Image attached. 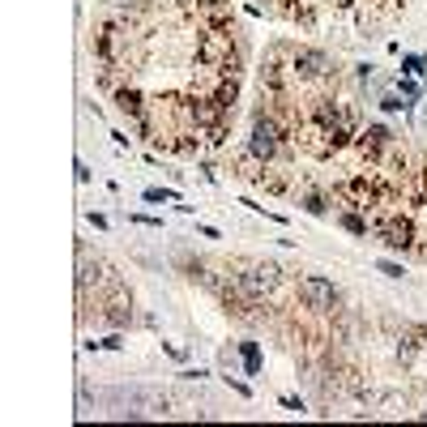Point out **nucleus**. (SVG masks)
I'll list each match as a JSON object with an SVG mask.
<instances>
[{
  "instance_id": "19",
  "label": "nucleus",
  "mask_w": 427,
  "mask_h": 427,
  "mask_svg": "<svg viewBox=\"0 0 427 427\" xmlns=\"http://www.w3.org/2000/svg\"><path fill=\"white\" fill-rule=\"evenodd\" d=\"M398 90H402V98H406V103H414V98H419V81H414V77H402V81H398Z\"/></svg>"
},
{
  "instance_id": "17",
  "label": "nucleus",
  "mask_w": 427,
  "mask_h": 427,
  "mask_svg": "<svg viewBox=\"0 0 427 427\" xmlns=\"http://www.w3.org/2000/svg\"><path fill=\"white\" fill-rule=\"evenodd\" d=\"M402 69H406V77H423V73H427V60H423V56H406Z\"/></svg>"
},
{
  "instance_id": "23",
  "label": "nucleus",
  "mask_w": 427,
  "mask_h": 427,
  "mask_svg": "<svg viewBox=\"0 0 427 427\" xmlns=\"http://www.w3.org/2000/svg\"><path fill=\"white\" fill-rule=\"evenodd\" d=\"M112 5H124V0H112Z\"/></svg>"
},
{
  "instance_id": "13",
  "label": "nucleus",
  "mask_w": 427,
  "mask_h": 427,
  "mask_svg": "<svg viewBox=\"0 0 427 427\" xmlns=\"http://www.w3.org/2000/svg\"><path fill=\"white\" fill-rule=\"evenodd\" d=\"M261 86L270 90V94H282V65L278 60H265L261 65Z\"/></svg>"
},
{
  "instance_id": "2",
  "label": "nucleus",
  "mask_w": 427,
  "mask_h": 427,
  "mask_svg": "<svg viewBox=\"0 0 427 427\" xmlns=\"http://www.w3.org/2000/svg\"><path fill=\"white\" fill-rule=\"evenodd\" d=\"M282 150V129L274 116H256L252 120V133H248V154L256 158V163H270V158H278Z\"/></svg>"
},
{
  "instance_id": "24",
  "label": "nucleus",
  "mask_w": 427,
  "mask_h": 427,
  "mask_svg": "<svg viewBox=\"0 0 427 427\" xmlns=\"http://www.w3.org/2000/svg\"><path fill=\"white\" fill-rule=\"evenodd\" d=\"M423 256H427V248H423Z\"/></svg>"
},
{
  "instance_id": "8",
  "label": "nucleus",
  "mask_w": 427,
  "mask_h": 427,
  "mask_svg": "<svg viewBox=\"0 0 427 427\" xmlns=\"http://www.w3.org/2000/svg\"><path fill=\"white\" fill-rule=\"evenodd\" d=\"M188 116H192L197 129H214V124H223V120H227V112H223V107L214 103V98H192V103H188Z\"/></svg>"
},
{
  "instance_id": "18",
  "label": "nucleus",
  "mask_w": 427,
  "mask_h": 427,
  "mask_svg": "<svg viewBox=\"0 0 427 427\" xmlns=\"http://www.w3.org/2000/svg\"><path fill=\"white\" fill-rule=\"evenodd\" d=\"M145 201H180V192H171V188H145Z\"/></svg>"
},
{
  "instance_id": "10",
  "label": "nucleus",
  "mask_w": 427,
  "mask_h": 427,
  "mask_svg": "<svg viewBox=\"0 0 427 427\" xmlns=\"http://www.w3.org/2000/svg\"><path fill=\"white\" fill-rule=\"evenodd\" d=\"M116 107L129 116V120H137V124H145V103H141V94L137 90H116Z\"/></svg>"
},
{
  "instance_id": "5",
  "label": "nucleus",
  "mask_w": 427,
  "mask_h": 427,
  "mask_svg": "<svg viewBox=\"0 0 427 427\" xmlns=\"http://www.w3.org/2000/svg\"><path fill=\"white\" fill-rule=\"evenodd\" d=\"M299 299L312 308V312H329V308H338V287L329 282V278H303L299 282Z\"/></svg>"
},
{
  "instance_id": "1",
  "label": "nucleus",
  "mask_w": 427,
  "mask_h": 427,
  "mask_svg": "<svg viewBox=\"0 0 427 427\" xmlns=\"http://www.w3.org/2000/svg\"><path fill=\"white\" fill-rule=\"evenodd\" d=\"M197 60H201V65H209V69L235 73V65H239V51H235L231 30H205V39L197 43Z\"/></svg>"
},
{
  "instance_id": "25",
  "label": "nucleus",
  "mask_w": 427,
  "mask_h": 427,
  "mask_svg": "<svg viewBox=\"0 0 427 427\" xmlns=\"http://www.w3.org/2000/svg\"><path fill=\"white\" fill-rule=\"evenodd\" d=\"M423 346H427V342H423Z\"/></svg>"
},
{
  "instance_id": "6",
  "label": "nucleus",
  "mask_w": 427,
  "mask_h": 427,
  "mask_svg": "<svg viewBox=\"0 0 427 427\" xmlns=\"http://www.w3.org/2000/svg\"><path fill=\"white\" fill-rule=\"evenodd\" d=\"M239 287H244V295L265 299V295L278 287V270H274V265H248V270L239 274Z\"/></svg>"
},
{
  "instance_id": "20",
  "label": "nucleus",
  "mask_w": 427,
  "mask_h": 427,
  "mask_svg": "<svg viewBox=\"0 0 427 427\" xmlns=\"http://www.w3.org/2000/svg\"><path fill=\"white\" fill-rule=\"evenodd\" d=\"M376 270H381L385 278H402V265H398V261H376Z\"/></svg>"
},
{
  "instance_id": "7",
  "label": "nucleus",
  "mask_w": 427,
  "mask_h": 427,
  "mask_svg": "<svg viewBox=\"0 0 427 427\" xmlns=\"http://www.w3.org/2000/svg\"><path fill=\"white\" fill-rule=\"evenodd\" d=\"M312 120L320 124V129H350L355 120H350V112L342 103H334V98H320L316 107H312Z\"/></svg>"
},
{
  "instance_id": "22",
  "label": "nucleus",
  "mask_w": 427,
  "mask_h": 427,
  "mask_svg": "<svg viewBox=\"0 0 427 427\" xmlns=\"http://www.w3.org/2000/svg\"><path fill=\"white\" fill-rule=\"evenodd\" d=\"M282 406H287V410H295V414H303V402H299V398H282Z\"/></svg>"
},
{
  "instance_id": "12",
  "label": "nucleus",
  "mask_w": 427,
  "mask_h": 427,
  "mask_svg": "<svg viewBox=\"0 0 427 427\" xmlns=\"http://www.w3.org/2000/svg\"><path fill=\"white\" fill-rule=\"evenodd\" d=\"M107 320H112V325H116V329H124V325H129V320H133V303H129L124 295H116L112 303H107Z\"/></svg>"
},
{
  "instance_id": "4",
  "label": "nucleus",
  "mask_w": 427,
  "mask_h": 427,
  "mask_svg": "<svg viewBox=\"0 0 427 427\" xmlns=\"http://www.w3.org/2000/svg\"><path fill=\"white\" fill-rule=\"evenodd\" d=\"M334 65H329V56L320 47H295V56H291V73L299 77V81H316V77H325Z\"/></svg>"
},
{
  "instance_id": "3",
  "label": "nucleus",
  "mask_w": 427,
  "mask_h": 427,
  "mask_svg": "<svg viewBox=\"0 0 427 427\" xmlns=\"http://www.w3.org/2000/svg\"><path fill=\"white\" fill-rule=\"evenodd\" d=\"M376 235H381V244H385V248L406 252V248L414 244V223L406 218V214H389V218H381V223H376Z\"/></svg>"
},
{
  "instance_id": "9",
  "label": "nucleus",
  "mask_w": 427,
  "mask_h": 427,
  "mask_svg": "<svg viewBox=\"0 0 427 427\" xmlns=\"http://www.w3.org/2000/svg\"><path fill=\"white\" fill-rule=\"evenodd\" d=\"M120 39H124L120 26H103V30L94 34V56H98L103 65H112V60L120 56Z\"/></svg>"
},
{
  "instance_id": "21",
  "label": "nucleus",
  "mask_w": 427,
  "mask_h": 427,
  "mask_svg": "<svg viewBox=\"0 0 427 427\" xmlns=\"http://www.w3.org/2000/svg\"><path fill=\"white\" fill-rule=\"evenodd\" d=\"M381 107H385V112H402V107H406V103H402L398 94H389V98H381Z\"/></svg>"
},
{
  "instance_id": "11",
  "label": "nucleus",
  "mask_w": 427,
  "mask_h": 427,
  "mask_svg": "<svg viewBox=\"0 0 427 427\" xmlns=\"http://www.w3.org/2000/svg\"><path fill=\"white\" fill-rule=\"evenodd\" d=\"M389 141H393V133H389L385 124H372V129L363 133V150H367V154H381V150H389Z\"/></svg>"
},
{
  "instance_id": "14",
  "label": "nucleus",
  "mask_w": 427,
  "mask_h": 427,
  "mask_svg": "<svg viewBox=\"0 0 427 427\" xmlns=\"http://www.w3.org/2000/svg\"><path fill=\"white\" fill-rule=\"evenodd\" d=\"M239 359H244L248 376H256V372H261V346L256 342H239Z\"/></svg>"
},
{
  "instance_id": "16",
  "label": "nucleus",
  "mask_w": 427,
  "mask_h": 427,
  "mask_svg": "<svg viewBox=\"0 0 427 427\" xmlns=\"http://www.w3.org/2000/svg\"><path fill=\"white\" fill-rule=\"evenodd\" d=\"M303 209H308V214H316V218H320V214L329 209V201L320 197V192H308V197H303Z\"/></svg>"
},
{
  "instance_id": "15",
  "label": "nucleus",
  "mask_w": 427,
  "mask_h": 427,
  "mask_svg": "<svg viewBox=\"0 0 427 427\" xmlns=\"http://www.w3.org/2000/svg\"><path fill=\"white\" fill-rule=\"evenodd\" d=\"M338 227H342V231H350V235H359V239L367 235V218H359V214H350V209H342V214H338Z\"/></svg>"
}]
</instances>
